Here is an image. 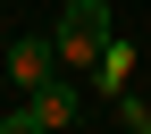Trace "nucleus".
Segmentation results:
<instances>
[{"label": "nucleus", "instance_id": "f257e3e1", "mask_svg": "<svg viewBox=\"0 0 151 134\" xmlns=\"http://www.w3.org/2000/svg\"><path fill=\"white\" fill-rule=\"evenodd\" d=\"M50 42H59V67H92L109 42H118V17H109V0H67Z\"/></svg>", "mask_w": 151, "mask_h": 134}, {"label": "nucleus", "instance_id": "f03ea898", "mask_svg": "<svg viewBox=\"0 0 151 134\" xmlns=\"http://www.w3.org/2000/svg\"><path fill=\"white\" fill-rule=\"evenodd\" d=\"M0 59H9V75H17V84H50V75H67L59 67V42H42V34H25V42H9V50H0Z\"/></svg>", "mask_w": 151, "mask_h": 134}, {"label": "nucleus", "instance_id": "7ed1b4c3", "mask_svg": "<svg viewBox=\"0 0 151 134\" xmlns=\"http://www.w3.org/2000/svg\"><path fill=\"white\" fill-rule=\"evenodd\" d=\"M76 101H84V84H76V75H50V84H34V92H25V109H34V118H42L50 134L76 118Z\"/></svg>", "mask_w": 151, "mask_h": 134}, {"label": "nucleus", "instance_id": "20e7f679", "mask_svg": "<svg viewBox=\"0 0 151 134\" xmlns=\"http://www.w3.org/2000/svg\"><path fill=\"white\" fill-rule=\"evenodd\" d=\"M84 75H92V92H101V101H118V92L134 84V42H109V50H101Z\"/></svg>", "mask_w": 151, "mask_h": 134}, {"label": "nucleus", "instance_id": "39448f33", "mask_svg": "<svg viewBox=\"0 0 151 134\" xmlns=\"http://www.w3.org/2000/svg\"><path fill=\"white\" fill-rule=\"evenodd\" d=\"M118 118H126V134H151V101H134V92H118Z\"/></svg>", "mask_w": 151, "mask_h": 134}, {"label": "nucleus", "instance_id": "423d86ee", "mask_svg": "<svg viewBox=\"0 0 151 134\" xmlns=\"http://www.w3.org/2000/svg\"><path fill=\"white\" fill-rule=\"evenodd\" d=\"M0 134H50V126L34 118V109H17V118H0Z\"/></svg>", "mask_w": 151, "mask_h": 134}]
</instances>
